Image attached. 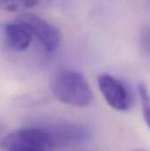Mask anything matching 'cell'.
Here are the masks:
<instances>
[{"mask_svg": "<svg viewBox=\"0 0 150 151\" xmlns=\"http://www.w3.org/2000/svg\"><path fill=\"white\" fill-rule=\"evenodd\" d=\"M50 90L60 101L73 106H87L93 99V94L84 76L70 69L58 70L52 76Z\"/></svg>", "mask_w": 150, "mask_h": 151, "instance_id": "obj_1", "label": "cell"}, {"mask_svg": "<svg viewBox=\"0 0 150 151\" xmlns=\"http://www.w3.org/2000/svg\"><path fill=\"white\" fill-rule=\"evenodd\" d=\"M50 146V136L46 128L27 127L15 130L0 142L4 151H17L29 149H45Z\"/></svg>", "mask_w": 150, "mask_h": 151, "instance_id": "obj_2", "label": "cell"}, {"mask_svg": "<svg viewBox=\"0 0 150 151\" xmlns=\"http://www.w3.org/2000/svg\"><path fill=\"white\" fill-rule=\"evenodd\" d=\"M16 21L23 25L47 52H54L59 47L62 35L54 25L45 19L34 13L27 12L19 15Z\"/></svg>", "mask_w": 150, "mask_h": 151, "instance_id": "obj_3", "label": "cell"}, {"mask_svg": "<svg viewBox=\"0 0 150 151\" xmlns=\"http://www.w3.org/2000/svg\"><path fill=\"white\" fill-rule=\"evenodd\" d=\"M98 85L105 100L113 109L124 112L133 106L132 93L119 79L103 73L98 76Z\"/></svg>", "mask_w": 150, "mask_h": 151, "instance_id": "obj_4", "label": "cell"}, {"mask_svg": "<svg viewBox=\"0 0 150 151\" xmlns=\"http://www.w3.org/2000/svg\"><path fill=\"white\" fill-rule=\"evenodd\" d=\"M50 136V147H70L85 144L91 140L90 129L82 124L62 123L46 127Z\"/></svg>", "mask_w": 150, "mask_h": 151, "instance_id": "obj_5", "label": "cell"}, {"mask_svg": "<svg viewBox=\"0 0 150 151\" xmlns=\"http://www.w3.org/2000/svg\"><path fill=\"white\" fill-rule=\"evenodd\" d=\"M4 36L8 47L14 51H24L31 44V34L18 21L10 22L4 26Z\"/></svg>", "mask_w": 150, "mask_h": 151, "instance_id": "obj_6", "label": "cell"}, {"mask_svg": "<svg viewBox=\"0 0 150 151\" xmlns=\"http://www.w3.org/2000/svg\"><path fill=\"white\" fill-rule=\"evenodd\" d=\"M39 0H0V8L7 12H19L34 7Z\"/></svg>", "mask_w": 150, "mask_h": 151, "instance_id": "obj_7", "label": "cell"}, {"mask_svg": "<svg viewBox=\"0 0 150 151\" xmlns=\"http://www.w3.org/2000/svg\"><path fill=\"white\" fill-rule=\"evenodd\" d=\"M138 92L140 96V99L141 102L142 112L145 121L148 126L150 125V104H149V95L148 91V88L144 83H140L138 85Z\"/></svg>", "mask_w": 150, "mask_h": 151, "instance_id": "obj_8", "label": "cell"}, {"mask_svg": "<svg viewBox=\"0 0 150 151\" xmlns=\"http://www.w3.org/2000/svg\"><path fill=\"white\" fill-rule=\"evenodd\" d=\"M141 40H142V45L145 47L144 48L149 52V30L145 29L141 35Z\"/></svg>", "mask_w": 150, "mask_h": 151, "instance_id": "obj_9", "label": "cell"}, {"mask_svg": "<svg viewBox=\"0 0 150 151\" xmlns=\"http://www.w3.org/2000/svg\"><path fill=\"white\" fill-rule=\"evenodd\" d=\"M17 151H45L43 149H29V150H21Z\"/></svg>", "mask_w": 150, "mask_h": 151, "instance_id": "obj_10", "label": "cell"}, {"mask_svg": "<svg viewBox=\"0 0 150 151\" xmlns=\"http://www.w3.org/2000/svg\"><path fill=\"white\" fill-rule=\"evenodd\" d=\"M132 151H148L146 150H142V149H136V150H133Z\"/></svg>", "mask_w": 150, "mask_h": 151, "instance_id": "obj_11", "label": "cell"}]
</instances>
